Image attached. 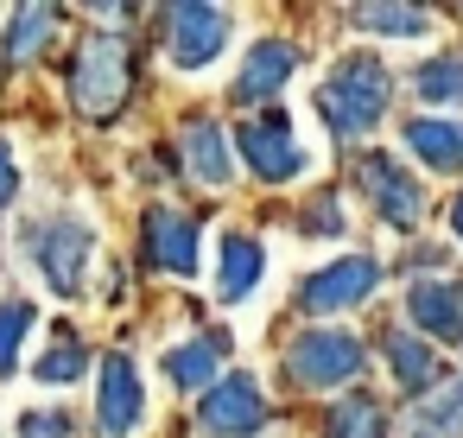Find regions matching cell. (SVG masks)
Instances as JSON below:
<instances>
[{"mask_svg": "<svg viewBox=\"0 0 463 438\" xmlns=\"http://www.w3.org/2000/svg\"><path fill=\"white\" fill-rule=\"evenodd\" d=\"M26 242V261L39 267V280L58 292V299H77L90 286V261H96V229L83 216H33L20 229Z\"/></svg>", "mask_w": 463, "mask_h": 438, "instance_id": "1", "label": "cell"}, {"mask_svg": "<svg viewBox=\"0 0 463 438\" xmlns=\"http://www.w3.org/2000/svg\"><path fill=\"white\" fill-rule=\"evenodd\" d=\"M406 147L431 166V172H463V121H444V115H419L406 128Z\"/></svg>", "mask_w": 463, "mask_h": 438, "instance_id": "15", "label": "cell"}, {"mask_svg": "<svg viewBox=\"0 0 463 438\" xmlns=\"http://www.w3.org/2000/svg\"><path fill=\"white\" fill-rule=\"evenodd\" d=\"M419 96L425 102H457L463 96V58H431L419 71Z\"/></svg>", "mask_w": 463, "mask_h": 438, "instance_id": "24", "label": "cell"}, {"mask_svg": "<svg viewBox=\"0 0 463 438\" xmlns=\"http://www.w3.org/2000/svg\"><path fill=\"white\" fill-rule=\"evenodd\" d=\"M128 90H134V52H128V39L121 33H90L77 45V64H71V102H77V115L115 121L121 102H128Z\"/></svg>", "mask_w": 463, "mask_h": 438, "instance_id": "2", "label": "cell"}, {"mask_svg": "<svg viewBox=\"0 0 463 438\" xmlns=\"http://www.w3.org/2000/svg\"><path fill=\"white\" fill-rule=\"evenodd\" d=\"M216 362H222V337H191V343H178V349H165V375H172V387H216Z\"/></svg>", "mask_w": 463, "mask_h": 438, "instance_id": "17", "label": "cell"}, {"mask_svg": "<svg viewBox=\"0 0 463 438\" xmlns=\"http://www.w3.org/2000/svg\"><path fill=\"white\" fill-rule=\"evenodd\" d=\"M305 229H311V235H343V204H336V197H317L311 216H305Z\"/></svg>", "mask_w": 463, "mask_h": 438, "instance_id": "26", "label": "cell"}, {"mask_svg": "<svg viewBox=\"0 0 463 438\" xmlns=\"http://www.w3.org/2000/svg\"><path fill=\"white\" fill-rule=\"evenodd\" d=\"M58 33V7H20L14 14V33H7V58L14 64H33Z\"/></svg>", "mask_w": 463, "mask_h": 438, "instance_id": "19", "label": "cell"}, {"mask_svg": "<svg viewBox=\"0 0 463 438\" xmlns=\"http://www.w3.org/2000/svg\"><path fill=\"white\" fill-rule=\"evenodd\" d=\"M260 273H267V248L254 242V235H222V267H216V299L222 305H241V299H254V286H260Z\"/></svg>", "mask_w": 463, "mask_h": 438, "instance_id": "14", "label": "cell"}, {"mask_svg": "<svg viewBox=\"0 0 463 438\" xmlns=\"http://www.w3.org/2000/svg\"><path fill=\"white\" fill-rule=\"evenodd\" d=\"M20 438H77V425H71V413L39 406V413H26V419H20Z\"/></svg>", "mask_w": 463, "mask_h": 438, "instance_id": "25", "label": "cell"}, {"mask_svg": "<svg viewBox=\"0 0 463 438\" xmlns=\"http://www.w3.org/2000/svg\"><path fill=\"white\" fill-rule=\"evenodd\" d=\"M362 337L355 330H305L292 349H286V375L298 387H343L362 375Z\"/></svg>", "mask_w": 463, "mask_h": 438, "instance_id": "4", "label": "cell"}, {"mask_svg": "<svg viewBox=\"0 0 463 438\" xmlns=\"http://www.w3.org/2000/svg\"><path fill=\"white\" fill-rule=\"evenodd\" d=\"M387 368H393V381H400L406 394H425V387L438 381V356H431L419 337H406V330L387 337Z\"/></svg>", "mask_w": 463, "mask_h": 438, "instance_id": "18", "label": "cell"}, {"mask_svg": "<svg viewBox=\"0 0 463 438\" xmlns=\"http://www.w3.org/2000/svg\"><path fill=\"white\" fill-rule=\"evenodd\" d=\"M349 20L368 26V33H381V39H425L431 33V20L419 7H355Z\"/></svg>", "mask_w": 463, "mask_h": 438, "instance_id": "22", "label": "cell"}, {"mask_svg": "<svg viewBox=\"0 0 463 438\" xmlns=\"http://www.w3.org/2000/svg\"><path fill=\"white\" fill-rule=\"evenodd\" d=\"M362 191H368V204H374L387 223H400V229H412V223L425 216V191H419V178H412L393 153H368V159H362Z\"/></svg>", "mask_w": 463, "mask_h": 438, "instance_id": "8", "label": "cell"}, {"mask_svg": "<svg viewBox=\"0 0 463 438\" xmlns=\"http://www.w3.org/2000/svg\"><path fill=\"white\" fill-rule=\"evenodd\" d=\"M387 96H393V77L381 71V58L349 52V58L330 64V83H324L317 109H324V121H330L343 140H355V134H368V128L387 115Z\"/></svg>", "mask_w": 463, "mask_h": 438, "instance_id": "3", "label": "cell"}, {"mask_svg": "<svg viewBox=\"0 0 463 438\" xmlns=\"http://www.w3.org/2000/svg\"><path fill=\"white\" fill-rule=\"evenodd\" d=\"M77 375H90V349L77 343V330H52V349L39 356V381L45 387H64Z\"/></svg>", "mask_w": 463, "mask_h": 438, "instance_id": "21", "label": "cell"}, {"mask_svg": "<svg viewBox=\"0 0 463 438\" xmlns=\"http://www.w3.org/2000/svg\"><path fill=\"white\" fill-rule=\"evenodd\" d=\"M450 229H457V242H463V191H457V204H450Z\"/></svg>", "mask_w": 463, "mask_h": 438, "instance_id": "28", "label": "cell"}, {"mask_svg": "<svg viewBox=\"0 0 463 438\" xmlns=\"http://www.w3.org/2000/svg\"><path fill=\"white\" fill-rule=\"evenodd\" d=\"M33 337V305L26 299H0V375L20 368V343Z\"/></svg>", "mask_w": 463, "mask_h": 438, "instance_id": "23", "label": "cell"}, {"mask_svg": "<svg viewBox=\"0 0 463 438\" xmlns=\"http://www.w3.org/2000/svg\"><path fill=\"white\" fill-rule=\"evenodd\" d=\"M14 197H20V166H14V147L0 140V210H7Z\"/></svg>", "mask_w": 463, "mask_h": 438, "instance_id": "27", "label": "cell"}, {"mask_svg": "<svg viewBox=\"0 0 463 438\" xmlns=\"http://www.w3.org/2000/svg\"><path fill=\"white\" fill-rule=\"evenodd\" d=\"M330 438H387V413L368 394H343L330 413Z\"/></svg>", "mask_w": 463, "mask_h": 438, "instance_id": "20", "label": "cell"}, {"mask_svg": "<svg viewBox=\"0 0 463 438\" xmlns=\"http://www.w3.org/2000/svg\"><path fill=\"white\" fill-rule=\"evenodd\" d=\"M235 153H241V166H248L260 185H286V178H298V172H305V147H298L292 115H260V121H241Z\"/></svg>", "mask_w": 463, "mask_h": 438, "instance_id": "5", "label": "cell"}, {"mask_svg": "<svg viewBox=\"0 0 463 438\" xmlns=\"http://www.w3.org/2000/svg\"><path fill=\"white\" fill-rule=\"evenodd\" d=\"M146 261L159 267V273H197V261H203V242H197V223L184 216V210H172V204H153L146 210Z\"/></svg>", "mask_w": 463, "mask_h": 438, "instance_id": "9", "label": "cell"}, {"mask_svg": "<svg viewBox=\"0 0 463 438\" xmlns=\"http://www.w3.org/2000/svg\"><path fill=\"white\" fill-rule=\"evenodd\" d=\"M197 425H203L210 438H254V432L267 425V394H260V381H254V375H222V381L203 394Z\"/></svg>", "mask_w": 463, "mask_h": 438, "instance_id": "7", "label": "cell"}, {"mask_svg": "<svg viewBox=\"0 0 463 438\" xmlns=\"http://www.w3.org/2000/svg\"><path fill=\"white\" fill-rule=\"evenodd\" d=\"M374 286H381V267H374L368 254H343V261H330L324 273L305 280L298 305H305V311H349V305H362Z\"/></svg>", "mask_w": 463, "mask_h": 438, "instance_id": "10", "label": "cell"}, {"mask_svg": "<svg viewBox=\"0 0 463 438\" xmlns=\"http://www.w3.org/2000/svg\"><path fill=\"white\" fill-rule=\"evenodd\" d=\"M292 71H298V45H286V39H260V45L241 58L229 96H235V102H273V96L292 83Z\"/></svg>", "mask_w": 463, "mask_h": 438, "instance_id": "12", "label": "cell"}, {"mask_svg": "<svg viewBox=\"0 0 463 438\" xmlns=\"http://www.w3.org/2000/svg\"><path fill=\"white\" fill-rule=\"evenodd\" d=\"M229 45V14L210 7V0H184V7H165V52L178 71H203L216 64Z\"/></svg>", "mask_w": 463, "mask_h": 438, "instance_id": "6", "label": "cell"}, {"mask_svg": "<svg viewBox=\"0 0 463 438\" xmlns=\"http://www.w3.org/2000/svg\"><path fill=\"white\" fill-rule=\"evenodd\" d=\"M140 419H146L140 368L128 356H102V387H96V425H102V438H128Z\"/></svg>", "mask_w": 463, "mask_h": 438, "instance_id": "11", "label": "cell"}, {"mask_svg": "<svg viewBox=\"0 0 463 438\" xmlns=\"http://www.w3.org/2000/svg\"><path fill=\"white\" fill-rule=\"evenodd\" d=\"M184 166H191V178L197 185H210V191H222L229 185V147H222V128L216 121H184Z\"/></svg>", "mask_w": 463, "mask_h": 438, "instance_id": "16", "label": "cell"}, {"mask_svg": "<svg viewBox=\"0 0 463 438\" xmlns=\"http://www.w3.org/2000/svg\"><path fill=\"white\" fill-rule=\"evenodd\" d=\"M406 311L425 337L438 343H463V280H419L406 292Z\"/></svg>", "mask_w": 463, "mask_h": 438, "instance_id": "13", "label": "cell"}]
</instances>
